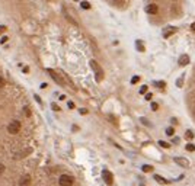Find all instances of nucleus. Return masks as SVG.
I'll list each match as a JSON object with an SVG mask.
<instances>
[{"mask_svg": "<svg viewBox=\"0 0 195 186\" xmlns=\"http://www.w3.org/2000/svg\"><path fill=\"white\" fill-rule=\"evenodd\" d=\"M80 113H82V115H85V113H87V109H80Z\"/></svg>", "mask_w": 195, "mask_h": 186, "instance_id": "obj_29", "label": "nucleus"}, {"mask_svg": "<svg viewBox=\"0 0 195 186\" xmlns=\"http://www.w3.org/2000/svg\"><path fill=\"white\" fill-rule=\"evenodd\" d=\"M146 12H147L149 15H156V13L159 12V6H157L156 3H150V5L146 6Z\"/></svg>", "mask_w": 195, "mask_h": 186, "instance_id": "obj_5", "label": "nucleus"}, {"mask_svg": "<svg viewBox=\"0 0 195 186\" xmlns=\"http://www.w3.org/2000/svg\"><path fill=\"white\" fill-rule=\"evenodd\" d=\"M90 67L93 68L95 71H96V80L98 82H101L102 80V77H103V74H102V68H101V66L96 63V61H90Z\"/></svg>", "mask_w": 195, "mask_h": 186, "instance_id": "obj_4", "label": "nucleus"}, {"mask_svg": "<svg viewBox=\"0 0 195 186\" xmlns=\"http://www.w3.org/2000/svg\"><path fill=\"white\" fill-rule=\"evenodd\" d=\"M31 153H32V148H23L22 150V153L21 154H15L13 156V158H22V157H25V156H28V154H31Z\"/></svg>", "mask_w": 195, "mask_h": 186, "instance_id": "obj_9", "label": "nucleus"}, {"mask_svg": "<svg viewBox=\"0 0 195 186\" xmlns=\"http://www.w3.org/2000/svg\"><path fill=\"white\" fill-rule=\"evenodd\" d=\"M80 6L83 9H90V3H87V2H82L80 3Z\"/></svg>", "mask_w": 195, "mask_h": 186, "instance_id": "obj_15", "label": "nucleus"}, {"mask_svg": "<svg viewBox=\"0 0 195 186\" xmlns=\"http://www.w3.org/2000/svg\"><path fill=\"white\" fill-rule=\"evenodd\" d=\"M67 105H69V108H70V109H73V108H74V103H73L72 100H70V102H69Z\"/></svg>", "mask_w": 195, "mask_h": 186, "instance_id": "obj_27", "label": "nucleus"}, {"mask_svg": "<svg viewBox=\"0 0 195 186\" xmlns=\"http://www.w3.org/2000/svg\"><path fill=\"white\" fill-rule=\"evenodd\" d=\"M173 32H176V28H167V29H165V32H163V37L169 38L170 34H173Z\"/></svg>", "mask_w": 195, "mask_h": 186, "instance_id": "obj_11", "label": "nucleus"}, {"mask_svg": "<svg viewBox=\"0 0 195 186\" xmlns=\"http://www.w3.org/2000/svg\"><path fill=\"white\" fill-rule=\"evenodd\" d=\"M52 109H54V111H58V109H60V108H58L57 105H52Z\"/></svg>", "mask_w": 195, "mask_h": 186, "instance_id": "obj_31", "label": "nucleus"}, {"mask_svg": "<svg viewBox=\"0 0 195 186\" xmlns=\"http://www.w3.org/2000/svg\"><path fill=\"white\" fill-rule=\"evenodd\" d=\"M73 182H74V179H73L72 176H69V175H61L60 179H58L60 186H72Z\"/></svg>", "mask_w": 195, "mask_h": 186, "instance_id": "obj_2", "label": "nucleus"}, {"mask_svg": "<svg viewBox=\"0 0 195 186\" xmlns=\"http://www.w3.org/2000/svg\"><path fill=\"white\" fill-rule=\"evenodd\" d=\"M22 71H23V73H28L29 68H28V67H23V70H22Z\"/></svg>", "mask_w": 195, "mask_h": 186, "instance_id": "obj_33", "label": "nucleus"}, {"mask_svg": "<svg viewBox=\"0 0 195 186\" xmlns=\"http://www.w3.org/2000/svg\"><path fill=\"white\" fill-rule=\"evenodd\" d=\"M154 86H157V87H165V83L163 82H154Z\"/></svg>", "mask_w": 195, "mask_h": 186, "instance_id": "obj_20", "label": "nucleus"}, {"mask_svg": "<svg viewBox=\"0 0 195 186\" xmlns=\"http://www.w3.org/2000/svg\"><path fill=\"white\" fill-rule=\"evenodd\" d=\"M29 182H31V176L29 175H23L19 180V186H28Z\"/></svg>", "mask_w": 195, "mask_h": 186, "instance_id": "obj_8", "label": "nucleus"}, {"mask_svg": "<svg viewBox=\"0 0 195 186\" xmlns=\"http://www.w3.org/2000/svg\"><path fill=\"white\" fill-rule=\"evenodd\" d=\"M146 92H147V86H141V89H140V93H141V95H144Z\"/></svg>", "mask_w": 195, "mask_h": 186, "instance_id": "obj_22", "label": "nucleus"}, {"mask_svg": "<svg viewBox=\"0 0 195 186\" xmlns=\"http://www.w3.org/2000/svg\"><path fill=\"white\" fill-rule=\"evenodd\" d=\"M47 73H48V74L51 76V79H52L54 82L57 83V84H60V86H63V84H64V80H63V77H61V76H58L57 73L54 71V70L48 68V70H47Z\"/></svg>", "mask_w": 195, "mask_h": 186, "instance_id": "obj_3", "label": "nucleus"}, {"mask_svg": "<svg viewBox=\"0 0 195 186\" xmlns=\"http://www.w3.org/2000/svg\"><path fill=\"white\" fill-rule=\"evenodd\" d=\"M173 162H175V163H178L179 166H182V167H185V169H187V167H189V163H188V160H187V158H182V157H175Z\"/></svg>", "mask_w": 195, "mask_h": 186, "instance_id": "obj_7", "label": "nucleus"}, {"mask_svg": "<svg viewBox=\"0 0 195 186\" xmlns=\"http://www.w3.org/2000/svg\"><path fill=\"white\" fill-rule=\"evenodd\" d=\"M23 113H25V115H26V116H31V109H29V108H26V106H25V108H23Z\"/></svg>", "mask_w": 195, "mask_h": 186, "instance_id": "obj_19", "label": "nucleus"}, {"mask_svg": "<svg viewBox=\"0 0 195 186\" xmlns=\"http://www.w3.org/2000/svg\"><path fill=\"white\" fill-rule=\"evenodd\" d=\"M176 86H178V87H181V86H182V80H178V83H176Z\"/></svg>", "mask_w": 195, "mask_h": 186, "instance_id": "obj_30", "label": "nucleus"}, {"mask_svg": "<svg viewBox=\"0 0 195 186\" xmlns=\"http://www.w3.org/2000/svg\"><path fill=\"white\" fill-rule=\"evenodd\" d=\"M152 109H153V111H157V109H159V105L153 102V103H152Z\"/></svg>", "mask_w": 195, "mask_h": 186, "instance_id": "obj_23", "label": "nucleus"}, {"mask_svg": "<svg viewBox=\"0 0 195 186\" xmlns=\"http://www.w3.org/2000/svg\"><path fill=\"white\" fill-rule=\"evenodd\" d=\"M137 45H138V51H144V48H143V45H141V42H140V41L137 42Z\"/></svg>", "mask_w": 195, "mask_h": 186, "instance_id": "obj_24", "label": "nucleus"}, {"mask_svg": "<svg viewBox=\"0 0 195 186\" xmlns=\"http://www.w3.org/2000/svg\"><path fill=\"white\" fill-rule=\"evenodd\" d=\"M5 31H6V26L5 25H0V34H3Z\"/></svg>", "mask_w": 195, "mask_h": 186, "instance_id": "obj_26", "label": "nucleus"}, {"mask_svg": "<svg viewBox=\"0 0 195 186\" xmlns=\"http://www.w3.org/2000/svg\"><path fill=\"white\" fill-rule=\"evenodd\" d=\"M7 131H9V134H18V132L21 131V122L16 121V119H13V121L7 125Z\"/></svg>", "mask_w": 195, "mask_h": 186, "instance_id": "obj_1", "label": "nucleus"}, {"mask_svg": "<svg viewBox=\"0 0 195 186\" xmlns=\"http://www.w3.org/2000/svg\"><path fill=\"white\" fill-rule=\"evenodd\" d=\"M102 178L105 180V183L106 185H112V182H114V178H112V173L108 170H103L102 171Z\"/></svg>", "mask_w": 195, "mask_h": 186, "instance_id": "obj_6", "label": "nucleus"}, {"mask_svg": "<svg viewBox=\"0 0 195 186\" xmlns=\"http://www.w3.org/2000/svg\"><path fill=\"white\" fill-rule=\"evenodd\" d=\"M166 134H167V135H173V134H175V128L169 127V128L166 129Z\"/></svg>", "mask_w": 195, "mask_h": 186, "instance_id": "obj_16", "label": "nucleus"}, {"mask_svg": "<svg viewBox=\"0 0 195 186\" xmlns=\"http://www.w3.org/2000/svg\"><path fill=\"white\" fill-rule=\"evenodd\" d=\"M185 137H187L188 140H192V138H194V132H192L191 129H188V131L185 132Z\"/></svg>", "mask_w": 195, "mask_h": 186, "instance_id": "obj_13", "label": "nucleus"}, {"mask_svg": "<svg viewBox=\"0 0 195 186\" xmlns=\"http://www.w3.org/2000/svg\"><path fill=\"white\" fill-rule=\"evenodd\" d=\"M154 179H156V180H157L159 183H163V185H167V183H169L166 179H163L162 176H159V175H154Z\"/></svg>", "mask_w": 195, "mask_h": 186, "instance_id": "obj_12", "label": "nucleus"}, {"mask_svg": "<svg viewBox=\"0 0 195 186\" xmlns=\"http://www.w3.org/2000/svg\"><path fill=\"white\" fill-rule=\"evenodd\" d=\"M138 82H140V77H138V76H134V77L131 79V83H133V84H136V83H138Z\"/></svg>", "mask_w": 195, "mask_h": 186, "instance_id": "obj_18", "label": "nucleus"}, {"mask_svg": "<svg viewBox=\"0 0 195 186\" xmlns=\"http://www.w3.org/2000/svg\"><path fill=\"white\" fill-rule=\"evenodd\" d=\"M7 41V37H5V38H2V44H5V42H6Z\"/></svg>", "mask_w": 195, "mask_h": 186, "instance_id": "obj_32", "label": "nucleus"}, {"mask_svg": "<svg viewBox=\"0 0 195 186\" xmlns=\"http://www.w3.org/2000/svg\"><path fill=\"white\" fill-rule=\"evenodd\" d=\"M185 148H187V151H194L195 145H194V144H187V147H185Z\"/></svg>", "mask_w": 195, "mask_h": 186, "instance_id": "obj_17", "label": "nucleus"}, {"mask_svg": "<svg viewBox=\"0 0 195 186\" xmlns=\"http://www.w3.org/2000/svg\"><path fill=\"white\" fill-rule=\"evenodd\" d=\"M191 29H192V31H195V22L192 23V25H191Z\"/></svg>", "mask_w": 195, "mask_h": 186, "instance_id": "obj_34", "label": "nucleus"}, {"mask_svg": "<svg viewBox=\"0 0 195 186\" xmlns=\"http://www.w3.org/2000/svg\"><path fill=\"white\" fill-rule=\"evenodd\" d=\"M3 86H5V79L0 76V87H3Z\"/></svg>", "mask_w": 195, "mask_h": 186, "instance_id": "obj_25", "label": "nucleus"}, {"mask_svg": "<svg viewBox=\"0 0 195 186\" xmlns=\"http://www.w3.org/2000/svg\"><path fill=\"white\" fill-rule=\"evenodd\" d=\"M159 144L162 145V147H165V148H169V147H170V145H169L167 142H165V141H159Z\"/></svg>", "mask_w": 195, "mask_h": 186, "instance_id": "obj_21", "label": "nucleus"}, {"mask_svg": "<svg viewBox=\"0 0 195 186\" xmlns=\"http://www.w3.org/2000/svg\"><path fill=\"white\" fill-rule=\"evenodd\" d=\"M188 64H189V57L188 55H182L181 58H179V66L185 67V66H188Z\"/></svg>", "mask_w": 195, "mask_h": 186, "instance_id": "obj_10", "label": "nucleus"}, {"mask_svg": "<svg viewBox=\"0 0 195 186\" xmlns=\"http://www.w3.org/2000/svg\"><path fill=\"white\" fill-rule=\"evenodd\" d=\"M141 169H143V171H153V167L152 166H147V164H144Z\"/></svg>", "mask_w": 195, "mask_h": 186, "instance_id": "obj_14", "label": "nucleus"}, {"mask_svg": "<svg viewBox=\"0 0 195 186\" xmlns=\"http://www.w3.org/2000/svg\"><path fill=\"white\" fill-rule=\"evenodd\" d=\"M152 93H147V95H146V99H147V100H150V99H152Z\"/></svg>", "mask_w": 195, "mask_h": 186, "instance_id": "obj_28", "label": "nucleus"}]
</instances>
